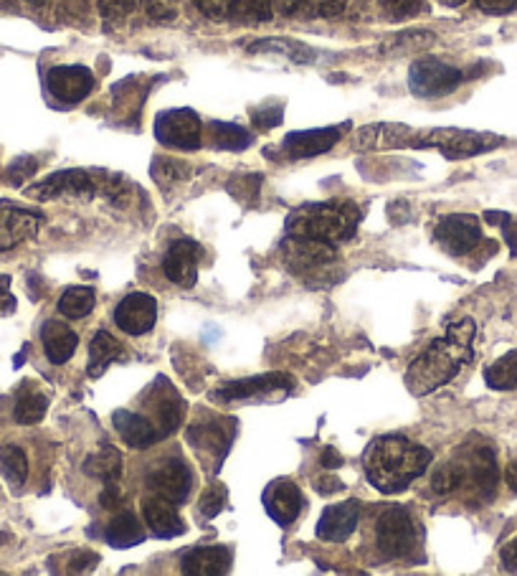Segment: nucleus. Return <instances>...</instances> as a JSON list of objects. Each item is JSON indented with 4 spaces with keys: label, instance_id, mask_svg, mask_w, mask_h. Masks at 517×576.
<instances>
[{
    "label": "nucleus",
    "instance_id": "f03ea898",
    "mask_svg": "<svg viewBox=\"0 0 517 576\" xmlns=\"http://www.w3.org/2000/svg\"><path fill=\"white\" fill-rule=\"evenodd\" d=\"M431 452L416 445L401 434H388L371 442L365 450V475L373 488L381 493L393 495L409 488L429 470Z\"/></svg>",
    "mask_w": 517,
    "mask_h": 576
},
{
    "label": "nucleus",
    "instance_id": "3c124183",
    "mask_svg": "<svg viewBox=\"0 0 517 576\" xmlns=\"http://www.w3.org/2000/svg\"><path fill=\"white\" fill-rule=\"evenodd\" d=\"M500 561H502V569L517 574V538L507 541L505 549L500 551Z\"/></svg>",
    "mask_w": 517,
    "mask_h": 576
},
{
    "label": "nucleus",
    "instance_id": "c9c22d12",
    "mask_svg": "<svg viewBox=\"0 0 517 576\" xmlns=\"http://www.w3.org/2000/svg\"><path fill=\"white\" fill-rule=\"evenodd\" d=\"M94 290L92 287H69L59 300V313L64 318L79 320L94 310Z\"/></svg>",
    "mask_w": 517,
    "mask_h": 576
},
{
    "label": "nucleus",
    "instance_id": "49530a36",
    "mask_svg": "<svg viewBox=\"0 0 517 576\" xmlns=\"http://www.w3.org/2000/svg\"><path fill=\"white\" fill-rule=\"evenodd\" d=\"M193 3H196L198 11L206 13L213 21L226 18V13H229V0H193Z\"/></svg>",
    "mask_w": 517,
    "mask_h": 576
},
{
    "label": "nucleus",
    "instance_id": "37998d69",
    "mask_svg": "<svg viewBox=\"0 0 517 576\" xmlns=\"http://www.w3.org/2000/svg\"><path fill=\"white\" fill-rule=\"evenodd\" d=\"M39 171V163L33 158H18L13 160L11 168H8V181L13 183V186H21L26 178H31L33 173Z\"/></svg>",
    "mask_w": 517,
    "mask_h": 576
},
{
    "label": "nucleus",
    "instance_id": "5701e85b",
    "mask_svg": "<svg viewBox=\"0 0 517 576\" xmlns=\"http://www.w3.org/2000/svg\"><path fill=\"white\" fill-rule=\"evenodd\" d=\"M231 569V551L226 546H201L191 549L183 561L180 571L188 576H218Z\"/></svg>",
    "mask_w": 517,
    "mask_h": 576
},
{
    "label": "nucleus",
    "instance_id": "4c0bfd02",
    "mask_svg": "<svg viewBox=\"0 0 517 576\" xmlns=\"http://www.w3.org/2000/svg\"><path fill=\"white\" fill-rule=\"evenodd\" d=\"M467 485V467L464 460H452L447 465H441L431 478V490L439 495H449L454 490L464 488Z\"/></svg>",
    "mask_w": 517,
    "mask_h": 576
},
{
    "label": "nucleus",
    "instance_id": "412c9836",
    "mask_svg": "<svg viewBox=\"0 0 517 576\" xmlns=\"http://www.w3.org/2000/svg\"><path fill=\"white\" fill-rule=\"evenodd\" d=\"M277 389H292V379L287 374H264V376H254V379H241V381H231L224 389H218L213 394V399L218 401H241V399H251V396L259 394H272Z\"/></svg>",
    "mask_w": 517,
    "mask_h": 576
},
{
    "label": "nucleus",
    "instance_id": "864d4df0",
    "mask_svg": "<svg viewBox=\"0 0 517 576\" xmlns=\"http://www.w3.org/2000/svg\"><path fill=\"white\" fill-rule=\"evenodd\" d=\"M345 6H348V0H320L317 11H320V16L325 18H335L345 11Z\"/></svg>",
    "mask_w": 517,
    "mask_h": 576
},
{
    "label": "nucleus",
    "instance_id": "ea45409f",
    "mask_svg": "<svg viewBox=\"0 0 517 576\" xmlns=\"http://www.w3.org/2000/svg\"><path fill=\"white\" fill-rule=\"evenodd\" d=\"M137 0H97V8L107 21H122L135 11Z\"/></svg>",
    "mask_w": 517,
    "mask_h": 576
},
{
    "label": "nucleus",
    "instance_id": "58836bf2",
    "mask_svg": "<svg viewBox=\"0 0 517 576\" xmlns=\"http://www.w3.org/2000/svg\"><path fill=\"white\" fill-rule=\"evenodd\" d=\"M431 44H434V33L409 31V33H401V36H396V39L388 41V44L383 46V51H401V54H406V51H421Z\"/></svg>",
    "mask_w": 517,
    "mask_h": 576
},
{
    "label": "nucleus",
    "instance_id": "4468645a",
    "mask_svg": "<svg viewBox=\"0 0 517 576\" xmlns=\"http://www.w3.org/2000/svg\"><path fill=\"white\" fill-rule=\"evenodd\" d=\"M158 320V302L145 292H132L117 305L115 323L127 335H145L155 328Z\"/></svg>",
    "mask_w": 517,
    "mask_h": 576
},
{
    "label": "nucleus",
    "instance_id": "423d86ee",
    "mask_svg": "<svg viewBox=\"0 0 517 576\" xmlns=\"http://www.w3.org/2000/svg\"><path fill=\"white\" fill-rule=\"evenodd\" d=\"M416 521L406 508H391L376 526V544L388 559H403L416 549Z\"/></svg>",
    "mask_w": 517,
    "mask_h": 576
},
{
    "label": "nucleus",
    "instance_id": "2f4dec72",
    "mask_svg": "<svg viewBox=\"0 0 517 576\" xmlns=\"http://www.w3.org/2000/svg\"><path fill=\"white\" fill-rule=\"evenodd\" d=\"M208 132H211V143L221 150H246L254 140L249 130L234 122H211Z\"/></svg>",
    "mask_w": 517,
    "mask_h": 576
},
{
    "label": "nucleus",
    "instance_id": "ddd939ff",
    "mask_svg": "<svg viewBox=\"0 0 517 576\" xmlns=\"http://www.w3.org/2000/svg\"><path fill=\"white\" fill-rule=\"evenodd\" d=\"M191 485L193 472L183 460H165L147 478V488L153 490V495H160V498L170 500L175 505H180L188 498Z\"/></svg>",
    "mask_w": 517,
    "mask_h": 576
},
{
    "label": "nucleus",
    "instance_id": "052dcab7",
    "mask_svg": "<svg viewBox=\"0 0 517 576\" xmlns=\"http://www.w3.org/2000/svg\"><path fill=\"white\" fill-rule=\"evenodd\" d=\"M26 3H31V6H46L49 0H26Z\"/></svg>",
    "mask_w": 517,
    "mask_h": 576
},
{
    "label": "nucleus",
    "instance_id": "f8f14e48",
    "mask_svg": "<svg viewBox=\"0 0 517 576\" xmlns=\"http://www.w3.org/2000/svg\"><path fill=\"white\" fill-rule=\"evenodd\" d=\"M348 122L345 125H332V127H315V130H302V132H289L284 138L282 150L289 158H315V155L327 153L343 140L348 132Z\"/></svg>",
    "mask_w": 517,
    "mask_h": 576
},
{
    "label": "nucleus",
    "instance_id": "c85d7f7f",
    "mask_svg": "<svg viewBox=\"0 0 517 576\" xmlns=\"http://www.w3.org/2000/svg\"><path fill=\"white\" fill-rule=\"evenodd\" d=\"M84 472H87L89 478L102 480V483H117L122 475V455L115 447L104 445L102 450L87 457Z\"/></svg>",
    "mask_w": 517,
    "mask_h": 576
},
{
    "label": "nucleus",
    "instance_id": "1a4fd4ad",
    "mask_svg": "<svg viewBox=\"0 0 517 576\" xmlns=\"http://www.w3.org/2000/svg\"><path fill=\"white\" fill-rule=\"evenodd\" d=\"M434 239L452 257H464L482 242V226L472 214H452L436 224Z\"/></svg>",
    "mask_w": 517,
    "mask_h": 576
},
{
    "label": "nucleus",
    "instance_id": "6ab92c4d",
    "mask_svg": "<svg viewBox=\"0 0 517 576\" xmlns=\"http://www.w3.org/2000/svg\"><path fill=\"white\" fill-rule=\"evenodd\" d=\"M414 138V130L409 125L398 122H373V125L360 127L355 135V150H391L409 145Z\"/></svg>",
    "mask_w": 517,
    "mask_h": 576
},
{
    "label": "nucleus",
    "instance_id": "4be33fe9",
    "mask_svg": "<svg viewBox=\"0 0 517 576\" xmlns=\"http://www.w3.org/2000/svg\"><path fill=\"white\" fill-rule=\"evenodd\" d=\"M142 516H145L147 526L153 528L155 536L160 538H175L186 533V526L175 511V503L160 498V495H150V498L142 500Z\"/></svg>",
    "mask_w": 517,
    "mask_h": 576
},
{
    "label": "nucleus",
    "instance_id": "79ce46f5",
    "mask_svg": "<svg viewBox=\"0 0 517 576\" xmlns=\"http://www.w3.org/2000/svg\"><path fill=\"white\" fill-rule=\"evenodd\" d=\"M224 503H226V490L224 488H211L206 495H203V500H201V505H198V508H201L203 518H213L224 511Z\"/></svg>",
    "mask_w": 517,
    "mask_h": 576
},
{
    "label": "nucleus",
    "instance_id": "cd10ccee",
    "mask_svg": "<svg viewBox=\"0 0 517 576\" xmlns=\"http://www.w3.org/2000/svg\"><path fill=\"white\" fill-rule=\"evenodd\" d=\"M120 356H122L120 343H117L107 330H99V333L92 338V346H89L87 374L92 376V379H99V376H102Z\"/></svg>",
    "mask_w": 517,
    "mask_h": 576
},
{
    "label": "nucleus",
    "instance_id": "5fc2aeb1",
    "mask_svg": "<svg viewBox=\"0 0 517 576\" xmlns=\"http://www.w3.org/2000/svg\"><path fill=\"white\" fill-rule=\"evenodd\" d=\"M305 6L307 0H277L279 13H284V16H294V13H300Z\"/></svg>",
    "mask_w": 517,
    "mask_h": 576
},
{
    "label": "nucleus",
    "instance_id": "a19ab883",
    "mask_svg": "<svg viewBox=\"0 0 517 576\" xmlns=\"http://www.w3.org/2000/svg\"><path fill=\"white\" fill-rule=\"evenodd\" d=\"M490 224H500L502 234H505V242L510 247L512 257H517V216H505V214H487Z\"/></svg>",
    "mask_w": 517,
    "mask_h": 576
},
{
    "label": "nucleus",
    "instance_id": "b1692460",
    "mask_svg": "<svg viewBox=\"0 0 517 576\" xmlns=\"http://www.w3.org/2000/svg\"><path fill=\"white\" fill-rule=\"evenodd\" d=\"M41 341H44V351L49 356V361L54 366H61V363L69 361L74 356L79 346V335L69 328L61 320H49V323L41 328Z\"/></svg>",
    "mask_w": 517,
    "mask_h": 576
},
{
    "label": "nucleus",
    "instance_id": "e433bc0d",
    "mask_svg": "<svg viewBox=\"0 0 517 576\" xmlns=\"http://www.w3.org/2000/svg\"><path fill=\"white\" fill-rule=\"evenodd\" d=\"M46 409H49V399H46L41 391H23L16 401V409H13V417L18 424H39L46 417Z\"/></svg>",
    "mask_w": 517,
    "mask_h": 576
},
{
    "label": "nucleus",
    "instance_id": "6e6d98bb",
    "mask_svg": "<svg viewBox=\"0 0 517 576\" xmlns=\"http://www.w3.org/2000/svg\"><path fill=\"white\" fill-rule=\"evenodd\" d=\"M322 465H325L327 470H335V467L343 465V457H340L338 452L332 450V447H327V450L322 452Z\"/></svg>",
    "mask_w": 517,
    "mask_h": 576
},
{
    "label": "nucleus",
    "instance_id": "bf43d9fd",
    "mask_svg": "<svg viewBox=\"0 0 517 576\" xmlns=\"http://www.w3.org/2000/svg\"><path fill=\"white\" fill-rule=\"evenodd\" d=\"M439 3H444V6H449V8H457V6H462V3H467V0H439Z\"/></svg>",
    "mask_w": 517,
    "mask_h": 576
},
{
    "label": "nucleus",
    "instance_id": "c03bdc74",
    "mask_svg": "<svg viewBox=\"0 0 517 576\" xmlns=\"http://www.w3.org/2000/svg\"><path fill=\"white\" fill-rule=\"evenodd\" d=\"M279 122H282V107L279 105H269L254 112V125L259 127V130H272Z\"/></svg>",
    "mask_w": 517,
    "mask_h": 576
},
{
    "label": "nucleus",
    "instance_id": "09e8293b",
    "mask_svg": "<svg viewBox=\"0 0 517 576\" xmlns=\"http://www.w3.org/2000/svg\"><path fill=\"white\" fill-rule=\"evenodd\" d=\"M477 8L490 16H505V13L515 11L517 0H477Z\"/></svg>",
    "mask_w": 517,
    "mask_h": 576
},
{
    "label": "nucleus",
    "instance_id": "a878e982",
    "mask_svg": "<svg viewBox=\"0 0 517 576\" xmlns=\"http://www.w3.org/2000/svg\"><path fill=\"white\" fill-rule=\"evenodd\" d=\"M158 404H153V414L158 419V434L160 437H168L178 429V424L186 417V401L180 399L168 384H160L158 391Z\"/></svg>",
    "mask_w": 517,
    "mask_h": 576
},
{
    "label": "nucleus",
    "instance_id": "dca6fc26",
    "mask_svg": "<svg viewBox=\"0 0 517 576\" xmlns=\"http://www.w3.org/2000/svg\"><path fill=\"white\" fill-rule=\"evenodd\" d=\"M302 498L300 488L292 480H274L267 490H264V508H267L269 518L279 523L282 528L292 526L302 511Z\"/></svg>",
    "mask_w": 517,
    "mask_h": 576
},
{
    "label": "nucleus",
    "instance_id": "0eeeda50",
    "mask_svg": "<svg viewBox=\"0 0 517 576\" xmlns=\"http://www.w3.org/2000/svg\"><path fill=\"white\" fill-rule=\"evenodd\" d=\"M155 138L165 148L198 150L201 148V117L188 107L160 112L155 120Z\"/></svg>",
    "mask_w": 517,
    "mask_h": 576
},
{
    "label": "nucleus",
    "instance_id": "473e14b6",
    "mask_svg": "<svg viewBox=\"0 0 517 576\" xmlns=\"http://www.w3.org/2000/svg\"><path fill=\"white\" fill-rule=\"evenodd\" d=\"M485 381L495 391H510L517 386V351L505 353L485 368Z\"/></svg>",
    "mask_w": 517,
    "mask_h": 576
},
{
    "label": "nucleus",
    "instance_id": "f704fd0d",
    "mask_svg": "<svg viewBox=\"0 0 517 576\" xmlns=\"http://www.w3.org/2000/svg\"><path fill=\"white\" fill-rule=\"evenodd\" d=\"M150 173H153V181L158 183L163 191H170V188H175L178 183L191 178V168L178 158H155Z\"/></svg>",
    "mask_w": 517,
    "mask_h": 576
},
{
    "label": "nucleus",
    "instance_id": "f3484780",
    "mask_svg": "<svg viewBox=\"0 0 517 576\" xmlns=\"http://www.w3.org/2000/svg\"><path fill=\"white\" fill-rule=\"evenodd\" d=\"M358 521V500H345V503L330 505L320 516V523H317V536H320L322 541H330V544H343V541H348V538L353 536V531L358 528Z\"/></svg>",
    "mask_w": 517,
    "mask_h": 576
},
{
    "label": "nucleus",
    "instance_id": "a211bd4d",
    "mask_svg": "<svg viewBox=\"0 0 517 576\" xmlns=\"http://www.w3.org/2000/svg\"><path fill=\"white\" fill-rule=\"evenodd\" d=\"M41 216L33 211L16 209V206H0V252L18 247L39 234Z\"/></svg>",
    "mask_w": 517,
    "mask_h": 576
},
{
    "label": "nucleus",
    "instance_id": "4d7b16f0",
    "mask_svg": "<svg viewBox=\"0 0 517 576\" xmlns=\"http://www.w3.org/2000/svg\"><path fill=\"white\" fill-rule=\"evenodd\" d=\"M505 483H507V488H510L512 493L517 495V460H512L510 465H507V470H505Z\"/></svg>",
    "mask_w": 517,
    "mask_h": 576
},
{
    "label": "nucleus",
    "instance_id": "72a5a7b5",
    "mask_svg": "<svg viewBox=\"0 0 517 576\" xmlns=\"http://www.w3.org/2000/svg\"><path fill=\"white\" fill-rule=\"evenodd\" d=\"M0 475L13 485L21 488L28 478V460L26 452L16 445H3L0 447Z\"/></svg>",
    "mask_w": 517,
    "mask_h": 576
},
{
    "label": "nucleus",
    "instance_id": "20e7f679",
    "mask_svg": "<svg viewBox=\"0 0 517 576\" xmlns=\"http://www.w3.org/2000/svg\"><path fill=\"white\" fill-rule=\"evenodd\" d=\"M505 140L500 135H490V132H472V130H457V127H441V130H426L414 132L411 138V148H434L439 150L444 158L462 160L474 158V155L490 153V150L500 148Z\"/></svg>",
    "mask_w": 517,
    "mask_h": 576
},
{
    "label": "nucleus",
    "instance_id": "f257e3e1",
    "mask_svg": "<svg viewBox=\"0 0 517 576\" xmlns=\"http://www.w3.org/2000/svg\"><path fill=\"white\" fill-rule=\"evenodd\" d=\"M474 330V320L469 318L449 325L447 333L431 341L429 348L411 361L406 371V389L414 396H426L449 384L464 363L472 361Z\"/></svg>",
    "mask_w": 517,
    "mask_h": 576
},
{
    "label": "nucleus",
    "instance_id": "bb28decb",
    "mask_svg": "<svg viewBox=\"0 0 517 576\" xmlns=\"http://www.w3.org/2000/svg\"><path fill=\"white\" fill-rule=\"evenodd\" d=\"M104 538H107L109 546L115 549H132V546L142 544L145 541V528L137 521L135 513H120L117 518H112L104 531Z\"/></svg>",
    "mask_w": 517,
    "mask_h": 576
},
{
    "label": "nucleus",
    "instance_id": "de8ad7c7",
    "mask_svg": "<svg viewBox=\"0 0 517 576\" xmlns=\"http://www.w3.org/2000/svg\"><path fill=\"white\" fill-rule=\"evenodd\" d=\"M259 188H262V176H241L239 188L231 186V193L236 198H256Z\"/></svg>",
    "mask_w": 517,
    "mask_h": 576
},
{
    "label": "nucleus",
    "instance_id": "a18cd8bd",
    "mask_svg": "<svg viewBox=\"0 0 517 576\" xmlns=\"http://www.w3.org/2000/svg\"><path fill=\"white\" fill-rule=\"evenodd\" d=\"M381 6L383 11L391 13L393 18H403L419 11L421 0H381Z\"/></svg>",
    "mask_w": 517,
    "mask_h": 576
},
{
    "label": "nucleus",
    "instance_id": "9d476101",
    "mask_svg": "<svg viewBox=\"0 0 517 576\" xmlns=\"http://www.w3.org/2000/svg\"><path fill=\"white\" fill-rule=\"evenodd\" d=\"M28 196L39 201H54V198H92L97 193V181L87 171H59L54 176L44 178L41 183L28 188Z\"/></svg>",
    "mask_w": 517,
    "mask_h": 576
},
{
    "label": "nucleus",
    "instance_id": "7ed1b4c3",
    "mask_svg": "<svg viewBox=\"0 0 517 576\" xmlns=\"http://www.w3.org/2000/svg\"><path fill=\"white\" fill-rule=\"evenodd\" d=\"M358 221L360 211L353 203H307L287 216V234L338 244L355 234Z\"/></svg>",
    "mask_w": 517,
    "mask_h": 576
},
{
    "label": "nucleus",
    "instance_id": "39448f33",
    "mask_svg": "<svg viewBox=\"0 0 517 576\" xmlns=\"http://www.w3.org/2000/svg\"><path fill=\"white\" fill-rule=\"evenodd\" d=\"M462 82L464 74L459 72L457 66L444 64L434 56H421L409 69V87L421 99L444 97V94L454 92Z\"/></svg>",
    "mask_w": 517,
    "mask_h": 576
},
{
    "label": "nucleus",
    "instance_id": "6e6552de",
    "mask_svg": "<svg viewBox=\"0 0 517 576\" xmlns=\"http://www.w3.org/2000/svg\"><path fill=\"white\" fill-rule=\"evenodd\" d=\"M282 254L294 275H317V272H325L327 267H332L335 259H338V252L330 242L300 239V236H289L282 247Z\"/></svg>",
    "mask_w": 517,
    "mask_h": 576
},
{
    "label": "nucleus",
    "instance_id": "9b49d317",
    "mask_svg": "<svg viewBox=\"0 0 517 576\" xmlns=\"http://www.w3.org/2000/svg\"><path fill=\"white\" fill-rule=\"evenodd\" d=\"M46 87H49L51 97L64 102V105H77V102L87 99L94 89V74L89 72L87 66L79 64L54 66L46 74Z\"/></svg>",
    "mask_w": 517,
    "mask_h": 576
},
{
    "label": "nucleus",
    "instance_id": "2eb2a0df",
    "mask_svg": "<svg viewBox=\"0 0 517 576\" xmlns=\"http://www.w3.org/2000/svg\"><path fill=\"white\" fill-rule=\"evenodd\" d=\"M203 249L198 247V242L191 239H178L173 247L168 249L163 259L165 277H168L173 285L178 287H193L198 282V264H201Z\"/></svg>",
    "mask_w": 517,
    "mask_h": 576
},
{
    "label": "nucleus",
    "instance_id": "13d9d810",
    "mask_svg": "<svg viewBox=\"0 0 517 576\" xmlns=\"http://www.w3.org/2000/svg\"><path fill=\"white\" fill-rule=\"evenodd\" d=\"M343 488V483H338L335 478H327V480H317V490L320 493H335V490Z\"/></svg>",
    "mask_w": 517,
    "mask_h": 576
},
{
    "label": "nucleus",
    "instance_id": "393cba45",
    "mask_svg": "<svg viewBox=\"0 0 517 576\" xmlns=\"http://www.w3.org/2000/svg\"><path fill=\"white\" fill-rule=\"evenodd\" d=\"M115 429L120 432L122 442H127V445L135 447V450H147V447L160 437L153 424L142 419L140 414L127 412V409L115 412Z\"/></svg>",
    "mask_w": 517,
    "mask_h": 576
},
{
    "label": "nucleus",
    "instance_id": "c756f323",
    "mask_svg": "<svg viewBox=\"0 0 517 576\" xmlns=\"http://www.w3.org/2000/svg\"><path fill=\"white\" fill-rule=\"evenodd\" d=\"M251 54H277V56H287L294 64H310L315 59V51L310 46L300 44V41H289V39H262L254 41L249 46Z\"/></svg>",
    "mask_w": 517,
    "mask_h": 576
},
{
    "label": "nucleus",
    "instance_id": "603ef678",
    "mask_svg": "<svg viewBox=\"0 0 517 576\" xmlns=\"http://www.w3.org/2000/svg\"><path fill=\"white\" fill-rule=\"evenodd\" d=\"M97 556L94 554H89V551H79L77 556H71V566H69V571L74 574V571H87V569H92L94 564H97Z\"/></svg>",
    "mask_w": 517,
    "mask_h": 576
},
{
    "label": "nucleus",
    "instance_id": "7c9ffc66",
    "mask_svg": "<svg viewBox=\"0 0 517 576\" xmlns=\"http://www.w3.org/2000/svg\"><path fill=\"white\" fill-rule=\"evenodd\" d=\"M226 16L241 26H256V23L272 21L274 3L272 0H229Z\"/></svg>",
    "mask_w": 517,
    "mask_h": 576
},
{
    "label": "nucleus",
    "instance_id": "8fccbe9b",
    "mask_svg": "<svg viewBox=\"0 0 517 576\" xmlns=\"http://www.w3.org/2000/svg\"><path fill=\"white\" fill-rule=\"evenodd\" d=\"M16 310V297L11 295V277L0 275V315H11Z\"/></svg>",
    "mask_w": 517,
    "mask_h": 576
},
{
    "label": "nucleus",
    "instance_id": "aec40b11",
    "mask_svg": "<svg viewBox=\"0 0 517 576\" xmlns=\"http://www.w3.org/2000/svg\"><path fill=\"white\" fill-rule=\"evenodd\" d=\"M464 467H467V485H472L482 500L495 498L497 483H500L495 452L490 447H477L464 457Z\"/></svg>",
    "mask_w": 517,
    "mask_h": 576
}]
</instances>
